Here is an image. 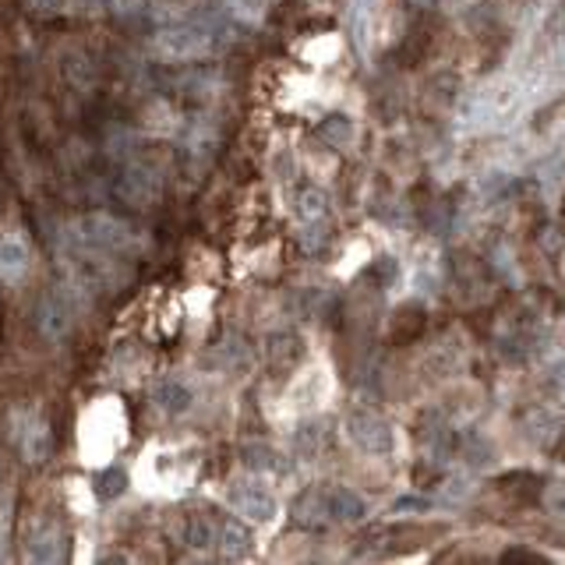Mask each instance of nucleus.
Masks as SVG:
<instances>
[{
	"label": "nucleus",
	"instance_id": "f257e3e1",
	"mask_svg": "<svg viewBox=\"0 0 565 565\" xmlns=\"http://www.w3.org/2000/svg\"><path fill=\"white\" fill-rule=\"evenodd\" d=\"M290 512L300 526L322 530V526H340V523H361L367 516V505L353 488L318 484V488L300 491Z\"/></svg>",
	"mask_w": 565,
	"mask_h": 565
},
{
	"label": "nucleus",
	"instance_id": "f03ea898",
	"mask_svg": "<svg viewBox=\"0 0 565 565\" xmlns=\"http://www.w3.org/2000/svg\"><path fill=\"white\" fill-rule=\"evenodd\" d=\"M220 32L216 14H184L152 35V50L163 61H202L220 46Z\"/></svg>",
	"mask_w": 565,
	"mask_h": 565
},
{
	"label": "nucleus",
	"instance_id": "7ed1b4c3",
	"mask_svg": "<svg viewBox=\"0 0 565 565\" xmlns=\"http://www.w3.org/2000/svg\"><path fill=\"white\" fill-rule=\"evenodd\" d=\"M67 244L75 255H117V252H131L138 237L131 223H124L120 216L85 212V216H78L67 226Z\"/></svg>",
	"mask_w": 565,
	"mask_h": 565
},
{
	"label": "nucleus",
	"instance_id": "20e7f679",
	"mask_svg": "<svg viewBox=\"0 0 565 565\" xmlns=\"http://www.w3.org/2000/svg\"><path fill=\"white\" fill-rule=\"evenodd\" d=\"M78 311H82L78 282H61V287H53L50 294H43L40 308H35V329H40L43 340L61 343L64 335L75 329Z\"/></svg>",
	"mask_w": 565,
	"mask_h": 565
},
{
	"label": "nucleus",
	"instance_id": "39448f33",
	"mask_svg": "<svg viewBox=\"0 0 565 565\" xmlns=\"http://www.w3.org/2000/svg\"><path fill=\"white\" fill-rule=\"evenodd\" d=\"M11 441L22 452L25 463H43L53 452V431L40 411H14L11 414Z\"/></svg>",
	"mask_w": 565,
	"mask_h": 565
},
{
	"label": "nucleus",
	"instance_id": "423d86ee",
	"mask_svg": "<svg viewBox=\"0 0 565 565\" xmlns=\"http://www.w3.org/2000/svg\"><path fill=\"white\" fill-rule=\"evenodd\" d=\"M343 424H347V438L367 456H388L396 446V435L388 428V420L375 411H350Z\"/></svg>",
	"mask_w": 565,
	"mask_h": 565
},
{
	"label": "nucleus",
	"instance_id": "0eeeda50",
	"mask_svg": "<svg viewBox=\"0 0 565 565\" xmlns=\"http://www.w3.org/2000/svg\"><path fill=\"white\" fill-rule=\"evenodd\" d=\"M226 502L247 523H273L276 512H279L276 494L269 491V484H262L258 477L255 481H237L234 488H230Z\"/></svg>",
	"mask_w": 565,
	"mask_h": 565
},
{
	"label": "nucleus",
	"instance_id": "6e6552de",
	"mask_svg": "<svg viewBox=\"0 0 565 565\" xmlns=\"http://www.w3.org/2000/svg\"><path fill=\"white\" fill-rule=\"evenodd\" d=\"M64 530L61 523L53 520H32L29 530H25V562H40V565H50V562H64L67 552H64Z\"/></svg>",
	"mask_w": 565,
	"mask_h": 565
},
{
	"label": "nucleus",
	"instance_id": "1a4fd4ad",
	"mask_svg": "<svg viewBox=\"0 0 565 565\" xmlns=\"http://www.w3.org/2000/svg\"><path fill=\"white\" fill-rule=\"evenodd\" d=\"M117 194L128 205H149L159 194V173L152 167L131 163L128 170L117 177Z\"/></svg>",
	"mask_w": 565,
	"mask_h": 565
},
{
	"label": "nucleus",
	"instance_id": "9d476101",
	"mask_svg": "<svg viewBox=\"0 0 565 565\" xmlns=\"http://www.w3.org/2000/svg\"><path fill=\"white\" fill-rule=\"evenodd\" d=\"M32 265V247L22 234H4L0 237V279L18 282Z\"/></svg>",
	"mask_w": 565,
	"mask_h": 565
},
{
	"label": "nucleus",
	"instance_id": "9b49d317",
	"mask_svg": "<svg viewBox=\"0 0 565 565\" xmlns=\"http://www.w3.org/2000/svg\"><path fill=\"white\" fill-rule=\"evenodd\" d=\"M152 403H156V411L177 417V414H188L194 406V393H191V385L181 379H163V382L152 385Z\"/></svg>",
	"mask_w": 565,
	"mask_h": 565
},
{
	"label": "nucleus",
	"instance_id": "f8f14e48",
	"mask_svg": "<svg viewBox=\"0 0 565 565\" xmlns=\"http://www.w3.org/2000/svg\"><path fill=\"white\" fill-rule=\"evenodd\" d=\"M216 544L223 547L226 558H244L247 552H252V530H247L244 523H237V520H226V523H220Z\"/></svg>",
	"mask_w": 565,
	"mask_h": 565
},
{
	"label": "nucleus",
	"instance_id": "ddd939ff",
	"mask_svg": "<svg viewBox=\"0 0 565 565\" xmlns=\"http://www.w3.org/2000/svg\"><path fill=\"white\" fill-rule=\"evenodd\" d=\"M294 209H297V216L305 220V223L329 220V194L322 188H300Z\"/></svg>",
	"mask_w": 565,
	"mask_h": 565
},
{
	"label": "nucleus",
	"instance_id": "4468645a",
	"mask_svg": "<svg viewBox=\"0 0 565 565\" xmlns=\"http://www.w3.org/2000/svg\"><path fill=\"white\" fill-rule=\"evenodd\" d=\"M216 537H220V523L209 520L205 512H191V516L184 520V541L188 544L209 547V544H216Z\"/></svg>",
	"mask_w": 565,
	"mask_h": 565
},
{
	"label": "nucleus",
	"instance_id": "2eb2a0df",
	"mask_svg": "<svg viewBox=\"0 0 565 565\" xmlns=\"http://www.w3.org/2000/svg\"><path fill=\"white\" fill-rule=\"evenodd\" d=\"M318 138H322L326 146H332V149H343V146H350V138H353V120L347 114H329L322 124H318Z\"/></svg>",
	"mask_w": 565,
	"mask_h": 565
},
{
	"label": "nucleus",
	"instance_id": "dca6fc26",
	"mask_svg": "<svg viewBox=\"0 0 565 565\" xmlns=\"http://www.w3.org/2000/svg\"><path fill=\"white\" fill-rule=\"evenodd\" d=\"M300 353H305V343H300L297 335H276L269 343V358L276 367H294L300 361Z\"/></svg>",
	"mask_w": 565,
	"mask_h": 565
},
{
	"label": "nucleus",
	"instance_id": "f3484780",
	"mask_svg": "<svg viewBox=\"0 0 565 565\" xmlns=\"http://www.w3.org/2000/svg\"><path fill=\"white\" fill-rule=\"evenodd\" d=\"M424 329V311L417 305H406L393 315V340H414V335Z\"/></svg>",
	"mask_w": 565,
	"mask_h": 565
},
{
	"label": "nucleus",
	"instance_id": "a211bd4d",
	"mask_svg": "<svg viewBox=\"0 0 565 565\" xmlns=\"http://www.w3.org/2000/svg\"><path fill=\"white\" fill-rule=\"evenodd\" d=\"M244 463L252 467L255 473H276L282 470V456L269 446H247L244 449Z\"/></svg>",
	"mask_w": 565,
	"mask_h": 565
},
{
	"label": "nucleus",
	"instance_id": "6ab92c4d",
	"mask_svg": "<svg viewBox=\"0 0 565 565\" xmlns=\"http://www.w3.org/2000/svg\"><path fill=\"white\" fill-rule=\"evenodd\" d=\"M223 8L247 25H255L265 18V0H223Z\"/></svg>",
	"mask_w": 565,
	"mask_h": 565
},
{
	"label": "nucleus",
	"instance_id": "aec40b11",
	"mask_svg": "<svg viewBox=\"0 0 565 565\" xmlns=\"http://www.w3.org/2000/svg\"><path fill=\"white\" fill-rule=\"evenodd\" d=\"M25 8L35 14H67L78 8V0H25Z\"/></svg>",
	"mask_w": 565,
	"mask_h": 565
},
{
	"label": "nucleus",
	"instance_id": "412c9836",
	"mask_svg": "<svg viewBox=\"0 0 565 565\" xmlns=\"http://www.w3.org/2000/svg\"><path fill=\"white\" fill-rule=\"evenodd\" d=\"M124 488H128V473L124 470H106L103 477H99V491L110 499V494H120Z\"/></svg>",
	"mask_w": 565,
	"mask_h": 565
},
{
	"label": "nucleus",
	"instance_id": "4be33fe9",
	"mask_svg": "<svg viewBox=\"0 0 565 565\" xmlns=\"http://www.w3.org/2000/svg\"><path fill=\"white\" fill-rule=\"evenodd\" d=\"M396 273H399L396 258H379L375 265H371V276H379V287H382V290H385V287H393Z\"/></svg>",
	"mask_w": 565,
	"mask_h": 565
},
{
	"label": "nucleus",
	"instance_id": "5701e85b",
	"mask_svg": "<svg viewBox=\"0 0 565 565\" xmlns=\"http://www.w3.org/2000/svg\"><path fill=\"white\" fill-rule=\"evenodd\" d=\"M547 505H552V512H562V516H565V481L555 484V488H547Z\"/></svg>",
	"mask_w": 565,
	"mask_h": 565
}]
</instances>
